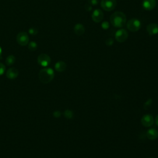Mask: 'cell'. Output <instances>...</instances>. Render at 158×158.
Returning <instances> with one entry per match:
<instances>
[{
    "label": "cell",
    "instance_id": "cell-1",
    "mask_svg": "<svg viewBox=\"0 0 158 158\" xmlns=\"http://www.w3.org/2000/svg\"><path fill=\"white\" fill-rule=\"evenodd\" d=\"M111 25L115 28H122L125 26L127 22L125 14L121 11L114 13L110 17Z\"/></svg>",
    "mask_w": 158,
    "mask_h": 158
},
{
    "label": "cell",
    "instance_id": "cell-2",
    "mask_svg": "<svg viewBox=\"0 0 158 158\" xmlns=\"http://www.w3.org/2000/svg\"><path fill=\"white\" fill-rule=\"evenodd\" d=\"M55 77L54 70L51 68H45L39 72V79L43 83H48Z\"/></svg>",
    "mask_w": 158,
    "mask_h": 158
},
{
    "label": "cell",
    "instance_id": "cell-3",
    "mask_svg": "<svg viewBox=\"0 0 158 158\" xmlns=\"http://www.w3.org/2000/svg\"><path fill=\"white\" fill-rule=\"evenodd\" d=\"M141 26V22L137 19H132L127 22V29L132 32L138 31L140 29Z\"/></svg>",
    "mask_w": 158,
    "mask_h": 158
},
{
    "label": "cell",
    "instance_id": "cell-4",
    "mask_svg": "<svg viewBox=\"0 0 158 158\" xmlns=\"http://www.w3.org/2000/svg\"><path fill=\"white\" fill-rule=\"evenodd\" d=\"M117 5L116 0H101V6L106 11L113 10Z\"/></svg>",
    "mask_w": 158,
    "mask_h": 158
},
{
    "label": "cell",
    "instance_id": "cell-5",
    "mask_svg": "<svg viewBox=\"0 0 158 158\" xmlns=\"http://www.w3.org/2000/svg\"><path fill=\"white\" fill-rule=\"evenodd\" d=\"M129 34L125 29L121 28L118 30L115 34V38L119 43H123L127 40Z\"/></svg>",
    "mask_w": 158,
    "mask_h": 158
},
{
    "label": "cell",
    "instance_id": "cell-6",
    "mask_svg": "<svg viewBox=\"0 0 158 158\" xmlns=\"http://www.w3.org/2000/svg\"><path fill=\"white\" fill-rule=\"evenodd\" d=\"M17 43L21 46H25L29 43V37L28 35L24 31L20 32L17 35Z\"/></svg>",
    "mask_w": 158,
    "mask_h": 158
},
{
    "label": "cell",
    "instance_id": "cell-7",
    "mask_svg": "<svg viewBox=\"0 0 158 158\" xmlns=\"http://www.w3.org/2000/svg\"><path fill=\"white\" fill-rule=\"evenodd\" d=\"M38 63L41 66L47 67L51 63V58L46 54H41L38 57Z\"/></svg>",
    "mask_w": 158,
    "mask_h": 158
},
{
    "label": "cell",
    "instance_id": "cell-8",
    "mask_svg": "<svg viewBox=\"0 0 158 158\" xmlns=\"http://www.w3.org/2000/svg\"><path fill=\"white\" fill-rule=\"evenodd\" d=\"M141 122L145 127H149L152 126L154 122L153 115L151 114L144 115L141 119Z\"/></svg>",
    "mask_w": 158,
    "mask_h": 158
},
{
    "label": "cell",
    "instance_id": "cell-9",
    "mask_svg": "<svg viewBox=\"0 0 158 158\" xmlns=\"http://www.w3.org/2000/svg\"><path fill=\"white\" fill-rule=\"evenodd\" d=\"M92 20L96 23H100L103 20L104 14L100 9H97L94 10L91 15Z\"/></svg>",
    "mask_w": 158,
    "mask_h": 158
},
{
    "label": "cell",
    "instance_id": "cell-10",
    "mask_svg": "<svg viewBox=\"0 0 158 158\" xmlns=\"http://www.w3.org/2000/svg\"><path fill=\"white\" fill-rule=\"evenodd\" d=\"M142 6L146 10H152L156 6V0H144Z\"/></svg>",
    "mask_w": 158,
    "mask_h": 158
},
{
    "label": "cell",
    "instance_id": "cell-11",
    "mask_svg": "<svg viewBox=\"0 0 158 158\" xmlns=\"http://www.w3.org/2000/svg\"><path fill=\"white\" fill-rule=\"evenodd\" d=\"M147 32L150 35H155L158 34V24L156 23H151L146 27Z\"/></svg>",
    "mask_w": 158,
    "mask_h": 158
},
{
    "label": "cell",
    "instance_id": "cell-12",
    "mask_svg": "<svg viewBox=\"0 0 158 158\" xmlns=\"http://www.w3.org/2000/svg\"><path fill=\"white\" fill-rule=\"evenodd\" d=\"M19 75V70L14 67H11L8 69L6 72V77L9 79H14Z\"/></svg>",
    "mask_w": 158,
    "mask_h": 158
},
{
    "label": "cell",
    "instance_id": "cell-13",
    "mask_svg": "<svg viewBox=\"0 0 158 158\" xmlns=\"http://www.w3.org/2000/svg\"><path fill=\"white\" fill-rule=\"evenodd\" d=\"M73 30H74V33L79 36L83 35L85 33V27L83 26V24H77L74 26L73 28Z\"/></svg>",
    "mask_w": 158,
    "mask_h": 158
},
{
    "label": "cell",
    "instance_id": "cell-14",
    "mask_svg": "<svg viewBox=\"0 0 158 158\" xmlns=\"http://www.w3.org/2000/svg\"><path fill=\"white\" fill-rule=\"evenodd\" d=\"M146 136L150 140H154L158 137V132L154 129H149L146 132Z\"/></svg>",
    "mask_w": 158,
    "mask_h": 158
},
{
    "label": "cell",
    "instance_id": "cell-15",
    "mask_svg": "<svg viewBox=\"0 0 158 158\" xmlns=\"http://www.w3.org/2000/svg\"><path fill=\"white\" fill-rule=\"evenodd\" d=\"M66 67L67 65L64 61H59L55 64V69L59 72H64L66 69Z\"/></svg>",
    "mask_w": 158,
    "mask_h": 158
},
{
    "label": "cell",
    "instance_id": "cell-16",
    "mask_svg": "<svg viewBox=\"0 0 158 158\" xmlns=\"http://www.w3.org/2000/svg\"><path fill=\"white\" fill-rule=\"evenodd\" d=\"M16 61V58L13 55L9 56L6 59V64L7 66H11L13 65Z\"/></svg>",
    "mask_w": 158,
    "mask_h": 158
},
{
    "label": "cell",
    "instance_id": "cell-17",
    "mask_svg": "<svg viewBox=\"0 0 158 158\" xmlns=\"http://www.w3.org/2000/svg\"><path fill=\"white\" fill-rule=\"evenodd\" d=\"M28 48L30 51H34L37 50V49L38 48V45H37L36 42L31 41V42H30V43H28Z\"/></svg>",
    "mask_w": 158,
    "mask_h": 158
},
{
    "label": "cell",
    "instance_id": "cell-18",
    "mask_svg": "<svg viewBox=\"0 0 158 158\" xmlns=\"http://www.w3.org/2000/svg\"><path fill=\"white\" fill-rule=\"evenodd\" d=\"M64 115L65 118H66L67 119H72L73 116V113L70 110H66V111H65Z\"/></svg>",
    "mask_w": 158,
    "mask_h": 158
},
{
    "label": "cell",
    "instance_id": "cell-19",
    "mask_svg": "<svg viewBox=\"0 0 158 158\" xmlns=\"http://www.w3.org/2000/svg\"><path fill=\"white\" fill-rule=\"evenodd\" d=\"M28 32L31 35H36L38 34V29L37 28L32 27V28H30L28 30Z\"/></svg>",
    "mask_w": 158,
    "mask_h": 158
},
{
    "label": "cell",
    "instance_id": "cell-20",
    "mask_svg": "<svg viewBox=\"0 0 158 158\" xmlns=\"http://www.w3.org/2000/svg\"><path fill=\"white\" fill-rule=\"evenodd\" d=\"M109 25H110L109 23L107 22V21H104V22H103L101 24V27L104 30L108 29L109 28Z\"/></svg>",
    "mask_w": 158,
    "mask_h": 158
},
{
    "label": "cell",
    "instance_id": "cell-21",
    "mask_svg": "<svg viewBox=\"0 0 158 158\" xmlns=\"http://www.w3.org/2000/svg\"><path fill=\"white\" fill-rule=\"evenodd\" d=\"M5 70H6V67L3 64V63L0 62V76L3 74L5 72Z\"/></svg>",
    "mask_w": 158,
    "mask_h": 158
},
{
    "label": "cell",
    "instance_id": "cell-22",
    "mask_svg": "<svg viewBox=\"0 0 158 158\" xmlns=\"http://www.w3.org/2000/svg\"><path fill=\"white\" fill-rule=\"evenodd\" d=\"M114 40L112 38H108V39L106 40V45L107 46H112L114 44Z\"/></svg>",
    "mask_w": 158,
    "mask_h": 158
},
{
    "label": "cell",
    "instance_id": "cell-23",
    "mask_svg": "<svg viewBox=\"0 0 158 158\" xmlns=\"http://www.w3.org/2000/svg\"><path fill=\"white\" fill-rule=\"evenodd\" d=\"M151 103H152V100L151 99H150L148 101H146L144 105V108L145 109H147L148 108H150L151 106Z\"/></svg>",
    "mask_w": 158,
    "mask_h": 158
},
{
    "label": "cell",
    "instance_id": "cell-24",
    "mask_svg": "<svg viewBox=\"0 0 158 158\" xmlns=\"http://www.w3.org/2000/svg\"><path fill=\"white\" fill-rule=\"evenodd\" d=\"M88 3L91 6H96L98 4V0H87Z\"/></svg>",
    "mask_w": 158,
    "mask_h": 158
},
{
    "label": "cell",
    "instance_id": "cell-25",
    "mask_svg": "<svg viewBox=\"0 0 158 158\" xmlns=\"http://www.w3.org/2000/svg\"><path fill=\"white\" fill-rule=\"evenodd\" d=\"M85 9L87 10V11H91L92 10V6L89 4L88 3L87 4H85Z\"/></svg>",
    "mask_w": 158,
    "mask_h": 158
},
{
    "label": "cell",
    "instance_id": "cell-26",
    "mask_svg": "<svg viewBox=\"0 0 158 158\" xmlns=\"http://www.w3.org/2000/svg\"><path fill=\"white\" fill-rule=\"evenodd\" d=\"M53 115H54L55 118H59L61 116V112L59 111H56L54 112Z\"/></svg>",
    "mask_w": 158,
    "mask_h": 158
},
{
    "label": "cell",
    "instance_id": "cell-27",
    "mask_svg": "<svg viewBox=\"0 0 158 158\" xmlns=\"http://www.w3.org/2000/svg\"><path fill=\"white\" fill-rule=\"evenodd\" d=\"M155 123H156V125L158 126V114L157 115V116L156 117V119H155Z\"/></svg>",
    "mask_w": 158,
    "mask_h": 158
},
{
    "label": "cell",
    "instance_id": "cell-28",
    "mask_svg": "<svg viewBox=\"0 0 158 158\" xmlns=\"http://www.w3.org/2000/svg\"><path fill=\"white\" fill-rule=\"evenodd\" d=\"M1 54H2V49H1V46H0V57H1Z\"/></svg>",
    "mask_w": 158,
    "mask_h": 158
},
{
    "label": "cell",
    "instance_id": "cell-29",
    "mask_svg": "<svg viewBox=\"0 0 158 158\" xmlns=\"http://www.w3.org/2000/svg\"><path fill=\"white\" fill-rule=\"evenodd\" d=\"M149 158H153V157H149Z\"/></svg>",
    "mask_w": 158,
    "mask_h": 158
},
{
    "label": "cell",
    "instance_id": "cell-30",
    "mask_svg": "<svg viewBox=\"0 0 158 158\" xmlns=\"http://www.w3.org/2000/svg\"><path fill=\"white\" fill-rule=\"evenodd\" d=\"M157 1H158V0H157Z\"/></svg>",
    "mask_w": 158,
    "mask_h": 158
}]
</instances>
